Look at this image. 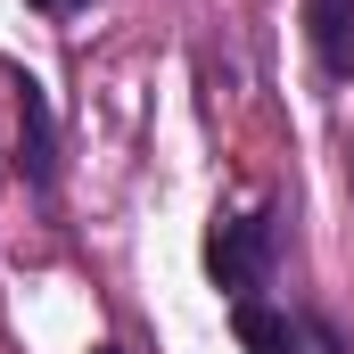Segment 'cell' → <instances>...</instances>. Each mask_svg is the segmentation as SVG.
Here are the masks:
<instances>
[{"label": "cell", "instance_id": "1", "mask_svg": "<svg viewBox=\"0 0 354 354\" xmlns=\"http://www.w3.org/2000/svg\"><path fill=\"white\" fill-rule=\"evenodd\" d=\"M272 256H280V214H272V206L214 223V239H206V272H214V288H231V305L264 288Z\"/></svg>", "mask_w": 354, "mask_h": 354}, {"label": "cell", "instance_id": "2", "mask_svg": "<svg viewBox=\"0 0 354 354\" xmlns=\"http://www.w3.org/2000/svg\"><path fill=\"white\" fill-rule=\"evenodd\" d=\"M17 174L25 189H58V115L33 75H17Z\"/></svg>", "mask_w": 354, "mask_h": 354}, {"label": "cell", "instance_id": "3", "mask_svg": "<svg viewBox=\"0 0 354 354\" xmlns=\"http://www.w3.org/2000/svg\"><path fill=\"white\" fill-rule=\"evenodd\" d=\"M305 33L330 83H354V0H305Z\"/></svg>", "mask_w": 354, "mask_h": 354}, {"label": "cell", "instance_id": "4", "mask_svg": "<svg viewBox=\"0 0 354 354\" xmlns=\"http://www.w3.org/2000/svg\"><path fill=\"white\" fill-rule=\"evenodd\" d=\"M231 330H239L248 354H305V322L280 313V305H264V297H239L231 305Z\"/></svg>", "mask_w": 354, "mask_h": 354}, {"label": "cell", "instance_id": "5", "mask_svg": "<svg viewBox=\"0 0 354 354\" xmlns=\"http://www.w3.org/2000/svg\"><path fill=\"white\" fill-rule=\"evenodd\" d=\"M305 346H313V354H346V338H338L322 313H305Z\"/></svg>", "mask_w": 354, "mask_h": 354}, {"label": "cell", "instance_id": "6", "mask_svg": "<svg viewBox=\"0 0 354 354\" xmlns=\"http://www.w3.org/2000/svg\"><path fill=\"white\" fill-rule=\"evenodd\" d=\"M33 8H41V17H83L91 0H33Z\"/></svg>", "mask_w": 354, "mask_h": 354}, {"label": "cell", "instance_id": "7", "mask_svg": "<svg viewBox=\"0 0 354 354\" xmlns=\"http://www.w3.org/2000/svg\"><path fill=\"white\" fill-rule=\"evenodd\" d=\"M91 354H124V346H91Z\"/></svg>", "mask_w": 354, "mask_h": 354}, {"label": "cell", "instance_id": "8", "mask_svg": "<svg viewBox=\"0 0 354 354\" xmlns=\"http://www.w3.org/2000/svg\"><path fill=\"white\" fill-rule=\"evenodd\" d=\"M346 174H354V157H346Z\"/></svg>", "mask_w": 354, "mask_h": 354}]
</instances>
